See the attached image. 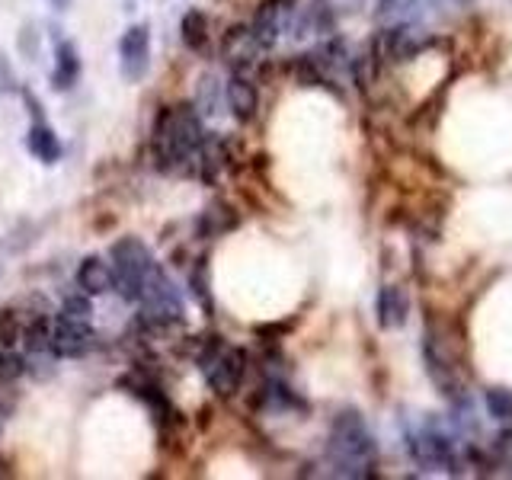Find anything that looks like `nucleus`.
<instances>
[{
  "instance_id": "1",
  "label": "nucleus",
  "mask_w": 512,
  "mask_h": 480,
  "mask_svg": "<svg viewBox=\"0 0 512 480\" xmlns=\"http://www.w3.org/2000/svg\"><path fill=\"white\" fill-rule=\"evenodd\" d=\"M205 141L202 132V119H199V109L180 103V106H164L157 112V122H154V157H157V167H180L186 160H192L199 154Z\"/></svg>"
},
{
  "instance_id": "12",
  "label": "nucleus",
  "mask_w": 512,
  "mask_h": 480,
  "mask_svg": "<svg viewBox=\"0 0 512 480\" xmlns=\"http://www.w3.org/2000/svg\"><path fill=\"white\" fill-rule=\"evenodd\" d=\"M256 103H260V100H256V87L244 77H234L228 84V106L234 112V119L237 122H250L256 116Z\"/></svg>"
},
{
  "instance_id": "19",
  "label": "nucleus",
  "mask_w": 512,
  "mask_h": 480,
  "mask_svg": "<svg viewBox=\"0 0 512 480\" xmlns=\"http://www.w3.org/2000/svg\"><path fill=\"white\" fill-rule=\"evenodd\" d=\"M20 96H23V103L29 106V116H32V122H45V116H42V103L32 96V90H26V87H20Z\"/></svg>"
},
{
  "instance_id": "7",
  "label": "nucleus",
  "mask_w": 512,
  "mask_h": 480,
  "mask_svg": "<svg viewBox=\"0 0 512 480\" xmlns=\"http://www.w3.org/2000/svg\"><path fill=\"white\" fill-rule=\"evenodd\" d=\"M96 333L90 327V320L55 314V333H52V352L58 359H80L93 349Z\"/></svg>"
},
{
  "instance_id": "10",
  "label": "nucleus",
  "mask_w": 512,
  "mask_h": 480,
  "mask_svg": "<svg viewBox=\"0 0 512 480\" xmlns=\"http://www.w3.org/2000/svg\"><path fill=\"white\" fill-rule=\"evenodd\" d=\"M26 151L39 160V164L45 167H52L61 160L64 148H61V141L55 135V128L48 125V122H32L29 125V132H26Z\"/></svg>"
},
{
  "instance_id": "4",
  "label": "nucleus",
  "mask_w": 512,
  "mask_h": 480,
  "mask_svg": "<svg viewBox=\"0 0 512 480\" xmlns=\"http://www.w3.org/2000/svg\"><path fill=\"white\" fill-rule=\"evenodd\" d=\"M141 304H144L141 320H144V324H151V327H170V324H180V320H183L180 288L173 285V279L157 263L151 269L148 282H144Z\"/></svg>"
},
{
  "instance_id": "5",
  "label": "nucleus",
  "mask_w": 512,
  "mask_h": 480,
  "mask_svg": "<svg viewBox=\"0 0 512 480\" xmlns=\"http://www.w3.org/2000/svg\"><path fill=\"white\" fill-rule=\"evenodd\" d=\"M199 365L205 368V378L212 384V391L218 397H231L240 381H244V365H247V356L244 349H228L218 336L205 343V352L199 356Z\"/></svg>"
},
{
  "instance_id": "8",
  "label": "nucleus",
  "mask_w": 512,
  "mask_h": 480,
  "mask_svg": "<svg viewBox=\"0 0 512 480\" xmlns=\"http://www.w3.org/2000/svg\"><path fill=\"white\" fill-rule=\"evenodd\" d=\"M77 285H80V292H87L90 298L112 292V288H116V272H112V263H106L103 256H87V260H80Z\"/></svg>"
},
{
  "instance_id": "9",
  "label": "nucleus",
  "mask_w": 512,
  "mask_h": 480,
  "mask_svg": "<svg viewBox=\"0 0 512 480\" xmlns=\"http://www.w3.org/2000/svg\"><path fill=\"white\" fill-rule=\"evenodd\" d=\"M410 317V298L400 285H384L378 292V324L384 330L404 327Z\"/></svg>"
},
{
  "instance_id": "14",
  "label": "nucleus",
  "mask_w": 512,
  "mask_h": 480,
  "mask_svg": "<svg viewBox=\"0 0 512 480\" xmlns=\"http://www.w3.org/2000/svg\"><path fill=\"white\" fill-rule=\"evenodd\" d=\"M218 100H221V90H218V80L212 74H205L199 80V90H196V106L199 109V116H215L218 112Z\"/></svg>"
},
{
  "instance_id": "16",
  "label": "nucleus",
  "mask_w": 512,
  "mask_h": 480,
  "mask_svg": "<svg viewBox=\"0 0 512 480\" xmlns=\"http://www.w3.org/2000/svg\"><path fill=\"white\" fill-rule=\"evenodd\" d=\"M221 212H224V205H212L208 212L202 215V231L205 234H221V231H228L231 224H234V215H224L221 218Z\"/></svg>"
},
{
  "instance_id": "11",
  "label": "nucleus",
  "mask_w": 512,
  "mask_h": 480,
  "mask_svg": "<svg viewBox=\"0 0 512 480\" xmlns=\"http://www.w3.org/2000/svg\"><path fill=\"white\" fill-rule=\"evenodd\" d=\"M80 80V55L74 42H58L55 48V68H52V87L58 93H68Z\"/></svg>"
},
{
  "instance_id": "13",
  "label": "nucleus",
  "mask_w": 512,
  "mask_h": 480,
  "mask_svg": "<svg viewBox=\"0 0 512 480\" xmlns=\"http://www.w3.org/2000/svg\"><path fill=\"white\" fill-rule=\"evenodd\" d=\"M180 36L186 42V48L192 52H202L205 42H208V16L202 10H189L180 23Z\"/></svg>"
},
{
  "instance_id": "20",
  "label": "nucleus",
  "mask_w": 512,
  "mask_h": 480,
  "mask_svg": "<svg viewBox=\"0 0 512 480\" xmlns=\"http://www.w3.org/2000/svg\"><path fill=\"white\" fill-rule=\"evenodd\" d=\"M0 346H4V343H0Z\"/></svg>"
},
{
  "instance_id": "15",
  "label": "nucleus",
  "mask_w": 512,
  "mask_h": 480,
  "mask_svg": "<svg viewBox=\"0 0 512 480\" xmlns=\"http://www.w3.org/2000/svg\"><path fill=\"white\" fill-rule=\"evenodd\" d=\"M487 407L496 420H512V391L506 388H490L487 391Z\"/></svg>"
},
{
  "instance_id": "6",
  "label": "nucleus",
  "mask_w": 512,
  "mask_h": 480,
  "mask_svg": "<svg viewBox=\"0 0 512 480\" xmlns=\"http://www.w3.org/2000/svg\"><path fill=\"white\" fill-rule=\"evenodd\" d=\"M119 71L128 84H141L151 71V29L135 23L119 39Z\"/></svg>"
},
{
  "instance_id": "17",
  "label": "nucleus",
  "mask_w": 512,
  "mask_h": 480,
  "mask_svg": "<svg viewBox=\"0 0 512 480\" xmlns=\"http://www.w3.org/2000/svg\"><path fill=\"white\" fill-rule=\"evenodd\" d=\"M58 314H68V317H80V320H90L93 314V304H90V295L87 292H80V295H68L61 304V311Z\"/></svg>"
},
{
  "instance_id": "2",
  "label": "nucleus",
  "mask_w": 512,
  "mask_h": 480,
  "mask_svg": "<svg viewBox=\"0 0 512 480\" xmlns=\"http://www.w3.org/2000/svg\"><path fill=\"white\" fill-rule=\"evenodd\" d=\"M330 458L336 468L352 477L365 474L368 464L375 461V439L359 413H352V410L336 413L333 436H330Z\"/></svg>"
},
{
  "instance_id": "3",
  "label": "nucleus",
  "mask_w": 512,
  "mask_h": 480,
  "mask_svg": "<svg viewBox=\"0 0 512 480\" xmlns=\"http://www.w3.org/2000/svg\"><path fill=\"white\" fill-rule=\"evenodd\" d=\"M109 263H112V272H116V292L125 301H141L144 282H148L154 269V256L144 247V240L119 237L116 244L109 247Z\"/></svg>"
},
{
  "instance_id": "18",
  "label": "nucleus",
  "mask_w": 512,
  "mask_h": 480,
  "mask_svg": "<svg viewBox=\"0 0 512 480\" xmlns=\"http://www.w3.org/2000/svg\"><path fill=\"white\" fill-rule=\"evenodd\" d=\"M13 90H20V87H16V74L10 68L7 55L0 52V93H13Z\"/></svg>"
}]
</instances>
